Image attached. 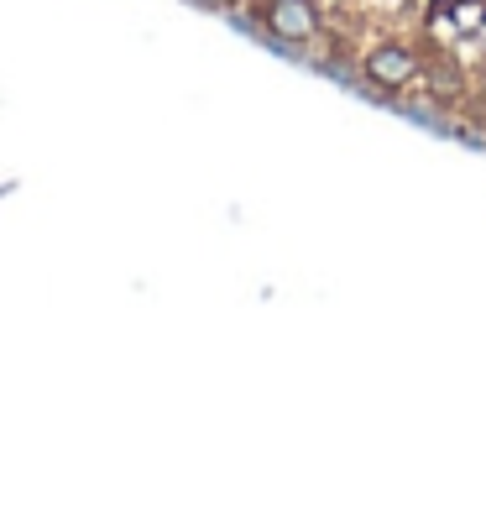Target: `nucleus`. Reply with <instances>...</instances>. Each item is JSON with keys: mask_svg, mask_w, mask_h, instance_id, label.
I'll use <instances>...</instances> for the list:
<instances>
[{"mask_svg": "<svg viewBox=\"0 0 486 512\" xmlns=\"http://www.w3.org/2000/svg\"><path fill=\"white\" fill-rule=\"evenodd\" d=\"M450 11H455V21H460L466 37H476L486 27V0H450Z\"/></svg>", "mask_w": 486, "mask_h": 512, "instance_id": "obj_4", "label": "nucleus"}, {"mask_svg": "<svg viewBox=\"0 0 486 512\" xmlns=\"http://www.w3.org/2000/svg\"><path fill=\"white\" fill-rule=\"evenodd\" d=\"M361 79L372 89H382V95H408V89H419V79H424V53L413 48V42L382 37L377 48L361 58Z\"/></svg>", "mask_w": 486, "mask_h": 512, "instance_id": "obj_1", "label": "nucleus"}, {"mask_svg": "<svg viewBox=\"0 0 486 512\" xmlns=\"http://www.w3.org/2000/svg\"><path fill=\"white\" fill-rule=\"evenodd\" d=\"M262 32L283 48H304L324 32V11L314 0H262Z\"/></svg>", "mask_w": 486, "mask_h": 512, "instance_id": "obj_2", "label": "nucleus"}, {"mask_svg": "<svg viewBox=\"0 0 486 512\" xmlns=\"http://www.w3.org/2000/svg\"><path fill=\"white\" fill-rule=\"evenodd\" d=\"M199 6H210V11H230L236 0H199Z\"/></svg>", "mask_w": 486, "mask_h": 512, "instance_id": "obj_5", "label": "nucleus"}, {"mask_svg": "<svg viewBox=\"0 0 486 512\" xmlns=\"http://www.w3.org/2000/svg\"><path fill=\"white\" fill-rule=\"evenodd\" d=\"M424 37L434 42L439 53H455L460 42H466V32H460V21L450 11V0H429L424 6Z\"/></svg>", "mask_w": 486, "mask_h": 512, "instance_id": "obj_3", "label": "nucleus"}]
</instances>
